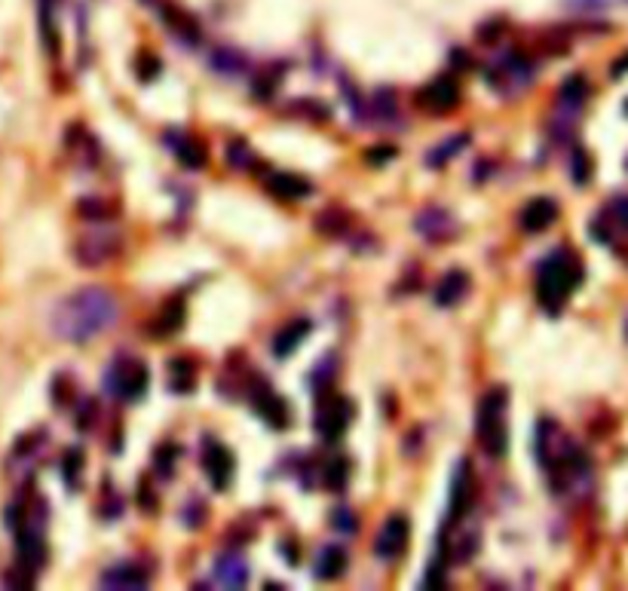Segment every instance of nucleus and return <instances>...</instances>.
I'll return each mask as SVG.
<instances>
[{
	"label": "nucleus",
	"mask_w": 628,
	"mask_h": 591,
	"mask_svg": "<svg viewBox=\"0 0 628 591\" xmlns=\"http://www.w3.org/2000/svg\"><path fill=\"white\" fill-rule=\"evenodd\" d=\"M148 582H151V573L135 567V564H114L111 570L102 573V588L135 591V588H148Z\"/></svg>",
	"instance_id": "18"
},
{
	"label": "nucleus",
	"mask_w": 628,
	"mask_h": 591,
	"mask_svg": "<svg viewBox=\"0 0 628 591\" xmlns=\"http://www.w3.org/2000/svg\"><path fill=\"white\" fill-rule=\"evenodd\" d=\"M616 233H628V193L610 200V206L592 221V236L604 245H610Z\"/></svg>",
	"instance_id": "12"
},
{
	"label": "nucleus",
	"mask_w": 628,
	"mask_h": 591,
	"mask_svg": "<svg viewBox=\"0 0 628 591\" xmlns=\"http://www.w3.org/2000/svg\"><path fill=\"white\" fill-rule=\"evenodd\" d=\"M460 105V86L451 74H442L436 80H429L420 92H417V108H423L426 114H448Z\"/></svg>",
	"instance_id": "8"
},
{
	"label": "nucleus",
	"mask_w": 628,
	"mask_h": 591,
	"mask_svg": "<svg viewBox=\"0 0 628 591\" xmlns=\"http://www.w3.org/2000/svg\"><path fill=\"white\" fill-rule=\"evenodd\" d=\"M203 469H206L209 481L215 484V490H227L230 481H233V472H236V460L221 445V441L206 438V445H203Z\"/></svg>",
	"instance_id": "11"
},
{
	"label": "nucleus",
	"mask_w": 628,
	"mask_h": 591,
	"mask_svg": "<svg viewBox=\"0 0 628 591\" xmlns=\"http://www.w3.org/2000/svg\"><path fill=\"white\" fill-rule=\"evenodd\" d=\"M350 420H353V405L344 396H337V392H319L313 426L325 441L341 438L347 432Z\"/></svg>",
	"instance_id": "6"
},
{
	"label": "nucleus",
	"mask_w": 628,
	"mask_h": 591,
	"mask_svg": "<svg viewBox=\"0 0 628 591\" xmlns=\"http://www.w3.org/2000/svg\"><path fill=\"white\" fill-rule=\"evenodd\" d=\"M586 95H589V83H586V77L576 74V77L564 80V86L558 92V105L567 108V111H579L586 105Z\"/></svg>",
	"instance_id": "24"
},
{
	"label": "nucleus",
	"mask_w": 628,
	"mask_h": 591,
	"mask_svg": "<svg viewBox=\"0 0 628 591\" xmlns=\"http://www.w3.org/2000/svg\"><path fill=\"white\" fill-rule=\"evenodd\" d=\"M166 380H169V389L175 396H187V392L197 386V371H193V362L190 359H172L169 362V371H166Z\"/></svg>",
	"instance_id": "22"
},
{
	"label": "nucleus",
	"mask_w": 628,
	"mask_h": 591,
	"mask_svg": "<svg viewBox=\"0 0 628 591\" xmlns=\"http://www.w3.org/2000/svg\"><path fill=\"white\" fill-rule=\"evenodd\" d=\"M472 506V466L469 460H460L454 469V481H451V515L448 524H454L457 518H463Z\"/></svg>",
	"instance_id": "16"
},
{
	"label": "nucleus",
	"mask_w": 628,
	"mask_h": 591,
	"mask_svg": "<svg viewBox=\"0 0 628 591\" xmlns=\"http://www.w3.org/2000/svg\"><path fill=\"white\" fill-rule=\"evenodd\" d=\"M347 475H350V469H347V463L341 460V463H331L328 466V472H325V487H331V490H341L344 484H347Z\"/></svg>",
	"instance_id": "31"
},
{
	"label": "nucleus",
	"mask_w": 628,
	"mask_h": 591,
	"mask_svg": "<svg viewBox=\"0 0 628 591\" xmlns=\"http://www.w3.org/2000/svg\"><path fill=\"white\" fill-rule=\"evenodd\" d=\"M466 144H469V132H463V135H454V138H448L442 147H436V151H432V154L426 157V163H429V166H445L451 157H457V154L463 151Z\"/></svg>",
	"instance_id": "25"
},
{
	"label": "nucleus",
	"mask_w": 628,
	"mask_h": 591,
	"mask_svg": "<svg viewBox=\"0 0 628 591\" xmlns=\"http://www.w3.org/2000/svg\"><path fill=\"white\" fill-rule=\"evenodd\" d=\"M148 380H151L148 365L138 362V359L123 356V359H117V362L108 368V374H105V389L111 392L114 399H120V402H138V399L144 396V392H148Z\"/></svg>",
	"instance_id": "5"
},
{
	"label": "nucleus",
	"mask_w": 628,
	"mask_h": 591,
	"mask_svg": "<svg viewBox=\"0 0 628 591\" xmlns=\"http://www.w3.org/2000/svg\"><path fill=\"white\" fill-rule=\"evenodd\" d=\"M344 570H347V552L344 549H337V546H328L322 555H319V561H316V567H313V573L319 576V579H337V576H344Z\"/></svg>",
	"instance_id": "23"
},
{
	"label": "nucleus",
	"mask_w": 628,
	"mask_h": 591,
	"mask_svg": "<svg viewBox=\"0 0 628 591\" xmlns=\"http://www.w3.org/2000/svg\"><path fill=\"white\" fill-rule=\"evenodd\" d=\"M610 74H613V77H616V80H619V77H625V74H628V53H625V56H622V59H616V62H613V68H610Z\"/></svg>",
	"instance_id": "33"
},
{
	"label": "nucleus",
	"mask_w": 628,
	"mask_h": 591,
	"mask_svg": "<svg viewBox=\"0 0 628 591\" xmlns=\"http://www.w3.org/2000/svg\"><path fill=\"white\" fill-rule=\"evenodd\" d=\"M414 227H417V233L426 236L429 242H445V239H451V236L457 233L454 215H451L448 209H442V206H429V209H423V212L417 215Z\"/></svg>",
	"instance_id": "13"
},
{
	"label": "nucleus",
	"mask_w": 628,
	"mask_h": 591,
	"mask_svg": "<svg viewBox=\"0 0 628 591\" xmlns=\"http://www.w3.org/2000/svg\"><path fill=\"white\" fill-rule=\"evenodd\" d=\"M518 221H521V230H527V233H543L558 221V203L552 196H537V200H530L521 209Z\"/></svg>",
	"instance_id": "15"
},
{
	"label": "nucleus",
	"mask_w": 628,
	"mask_h": 591,
	"mask_svg": "<svg viewBox=\"0 0 628 591\" xmlns=\"http://www.w3.org/2000/svg\"><path fill=\"white\" fill-rule=\"evenodd\" d=\"M227 163H230L233 169H249V166L255 163V157H252V151H249V144H246V141H233V144L227 147Z\"/></svg>",
	"instance_id": "28"
},
{
	"label": "nucleus",
	"mask_w": 628,
	"mask_h": 591,
	"mask_svg": "<svg viewBox=\"0 0 628 591\" xmlns=\"http://www.w3.org/2000/svg\"><path fill=\"white\" fill-rule=\"evenodd\" d=\"M181 322H184V304L181 301H175V304H169L160 316H157V334H172V331H178L181 328Z\"/></svg>",
	"instance_id": "27"
},
{
	"label": "nucleus",
	"mask_w": 628,
	"mask_h": 591,
	"mask_svg": "<svg viewBox=\"0 0 628 591\" xmlns=\"http://www.w3.org/2000/svg\"><path fill=\"white\" fill-rule=\"evenodd\" d=\"M506 408H509V396L506 389L494 386L488 389L478 402V414H475V435L478 445L488 457H503L509 448V423H506Z\"/></svg>",
	"instance_id": "4"
},
{
	"label": "nucleus",
	"mask_w": 628,
	"mask_h": 591,
	"mask_svg": "<svg viewBox=\"0 0 628 591\" xmlns=\"http://www.w3.org/2000/svg\"><path fill=\"white\" fill-rule=\"evenodd\" d=\"M120 316V307L108 288H80L59 301L53 313V331L62 340L71 343H86L108 331Z\"/></svg>",
	"instance_id": "1"
},
{
	"label": "nucleus",
	"mask_w": 628,
	"mask_h": 591,
	"mask_svg": "<svg viewBox=\"0 0 628 591\" xmlns=\"http://www.w3.org/2000/svg\"><path fill=\"white\" fill-rule=\"evenodd\" d=\"M466 291H469V273L460 270V267H454V270H448L439 279L436 294H432V298H436L439 307H454V304H460L466 298Z\"/></svg>",
	"instance_id": "19"
},
{
	"label": "nucleus",
	"mask_w": 628,
	"mask_h": 591,
	"mask_svg": "<svg viewBox=\"0 0 628 591\" xmlns=\"http://www.w3.org/2000/svg\"><path fill=\"white\" fill-rule=\"evenodd\" d=\"M215 582L224 588H243L249 582V564L239 552H224L215 558Z\"/></svg>",
	"instance_id": "17"
},
{
	"label": "nucleus",
	"mask_w": 628,
	"mask_h": 591,
	"mask_svg": "<svg viewBox=\"0 0 628 591\" xmlns=\"http://www.w3.org/2000/svg\"><path fill=\"white\" fill-rule=\"evenodd\" d=\"M80 472H83V454L74 448V451H68V454H65V460H62V475H65V481H68V484H74V487H77Z\"/></svg>",
	"instance_id": "30"
},
{
	"label": "nucleus",
	"mask_w": 628,
	"mask_h": 591,
	"mask_svg": "<svg viewBox=\"0 0 628 591\" xmlns=\"http://www.w3.org/2000/svg\"><path fill=\"white\" fill-rule=\"evenodd\" d=\"M166 19H169V25H172V31H178L184 40H193L197 43L200 40V28H197V22H193L190 16H184L181 10H175V7H169L166 13H163Z\"/></svg>",
	"instance_id": "26"
},
{
	"label": "nucleus",
	"mask_w": 628,
	"mask_h": 591,
	"mask_svg": "<svg viewBox=\"0 0 628 591\" xmlns=\"http://www.w3.org/2000/svg\"><path fill=\"white\" fill-rule=\"evenodd\" d=\"M625 114H628V102H625Z\"/></svg>",
	"instance_id": "35"
},
{
	"label": "nucleus",
	"mask_w": 628,
	"mask_h": 591,
	"mask_svg": "<svg viewBox=\"0 0 628 591\" xmlns=\"http://www.w3.org/2000/svg\"><path fill=\"white\" fill-rule=\"evenodd\" d=\"M534 451H537L543 472L549 475V481L555 487V494H567V490L589 484V475H592L589 457L583 454V448H579L573 438H567L561 432L558 423H552V420L540 423Z\"/></svg>",
	"instance_id": "2"
},
{
	"label": "nucleus",
	"mask_w": 628,
	"mask_h": 591,
	"mask_svg": "<svg viewBox=\"0 0 628 591\" xmlns=\"http://www.w3.org/2000/svg\"><path fill=\"white\" fill-rule=\"evenodd\" d=\"M530 77H534V68H530V62L518 53H509L506 59H500L488 74L491 86H497L500 92H515V89L527 86Z\"/></svg>",
	"instance_id": "10"
},
{
	"label": "nucleus",
	"mask_w": 628,
	"mask_h": 591,
	"mask_svg": "<svg viewBox=\"0 0 628 591\" xmlns=\"http://www.w3.org/2000/svg\"><path fill=\"white\" fill-rule=\"evenodd\" d=\"M264 187L276 196V200H285V203H298L304 196H310L313 184L295 172H267L264 175Z\"/></svg>",
	"instance_id": "14"
},
{
	"label": "nucleus",
	"mask_w": 628,
	"mask_h": 591,
	"mask_svg": "<svg viewBox=\"0 0 628 591\" xmlns=\"http://www.w3.org/2000/svg\"><path fill=\"white\" fill-rule=\"evenodd\" d=\"M249 402H252L255 414L264 423H270L273 429H285L288 426V414H292V411H288L285 399L279 396V392L267 380H252L249 383Z\"/></svg>",
	"instance_id": "7"
},
{
	"label": "nucleus",
	"mask_w": 628,
	"mask_h": 591,
	"mask_svg": "<svg viewBox=\"0 0 628 591\" xmlns=\"http://www.w3.org/2000/svg\"><path fill=\"white\" fill-rule=\"evenodd\" d=\"M625 337H628V322H625Z\"/></svg>",
	"instance_id": "34"
},
{
	"label": "nucleus",
	"mask_w": 628,
	"mask_h": 591,
	"mask_svg": "<svg viewBox=\"0 0 628 591\" xmlns=\"http://www.w3.org/2000/svg\"><path fill=\"white\" fill-rule=\"evenodd\" d=\"M583 282V261H579L570 249H558L537 267V304L558 316L570 294Z\"/></svg>",
	"instance_id": "3"
},
{
	"label": "nucleus",
	"mask_w": 628,
	"mask_h": 591,
	"mask_svg": "<svg viewBox=\"0 0 628 591\" xmlns=\"http://www.w3.org/2000/svg\"><path fill=\"white\" fill-rule=\"evenodd\" d=\"M313 331V322L310 319H298V322H288L279 334H276V340H273V353L279 356V359H285V356H292L301 343L307 340V334Z\"/></svg>",
	"instance_id": "20"
},
{
	"label": "nucleus",
	"mask_w": 628,
	"mask_h": 591,
	"mask_svg": "<svg viewBox=\"0 0 628 591\" xmlns=\"http://www.w3.org/2000/svg\"><path fill=\"white\" fill-rule=\"evenodd\" d=\"M408 536H411V524L405 515H393L386 518V524L377 530V539H374V555L380 561H396L405 555L408 549Z\"/></svg>",
	"instance_id": "9"
},
{
	"label": "nucleus",
	"mask_w": 628,
	"mask_h": 591,
	"mask_svg": "<svg viewBox=\"0 0 628 591\" xmlns=\"http://www.w3.org/2000/svg\"><path fill=\"white\" fill-rule=\"evenodd\" d=\"M212 65H215L218 71H224V74H236L239 68L246 65V59H243V56H236V53H230V49H218V53L212 56Z\"/></svg>",
	"instance_id": "29"
},
{
	"label": "nucleus",
	"mask_w": 628,
	"mask_h": 591,
	"mask_svg": "<svg viewBox=\"0 0 628 591\" xmlns=\"http://www.w3.org/2000/svg\"><path fill=\"white\" fill-rule=\"evenodd\" d=\"M166 141H169V151L184 163V166H190V169H200L203 163H206V151L200 147V141L197 138H190V135H181V132H169L166 135Z\"/></svg>",
	"instance_id": "21"
},
{
	"label": "nucleus",
	"mask_w": 628,
	"mask_h": 591,
	"mask_svg": "<svg viewBox=\"0 0 628 591\" xmlns=\"http://www.w3.org/2000/svg\"><path fill=\"white\" fill-rule=\"evenodd\" d=\"M589 157H586V151H583V147H576V151H573V181L576 184H586L589 181Z\"/></svg>",
	"instance_id": "32"
}]
</instances>
